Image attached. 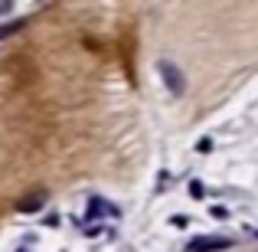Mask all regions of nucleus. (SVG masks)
<instances>
[{"label": "nucleus", "instance_id": "7ed1b4c3", "mask_svg": "<svg viewBox=\"0 0 258 252\" xmlns=\"http://www.w3.org/2000/svg\"><path fill=\"white\" fill-rule=\"evenodd\" d=\"M88 207H92V210H88V216H114V213H118V210H114L111 203H105V200H92Z\"/></svg>", "mask_w": 258, "mask_h": 252}, {"label": "nucleus", "instance_id": "423d86ee", "mask_svg": "<svg viewBox=\"0 0 258 252\" xmlns=\"http://www.w3.org/2000/svg\"><path fill=\"white\" fill-rule=\"evenodd\" d=\"M10 10H13V0H0V17H7Z\"/></svg>", "mask_w": 258, "mask_h": 252}, {"label": "nucleus", "instance_id": "f03ea898", "mask_svg": "<svg viewBox=\"0 0 258 252\" xmlns=\"http://www.w3.org/2000/svg\"><path fill=\"white\" fill-rule=\"evenodd\" d=\"M160 69V76H164V82H167V88H170L173 95H183V88H186V82H183V76H180V69H173V63H160L157 66Z\"/></svg>", "mask_w": 258, "mask_h": 252}, {"label": "nucleus", "instance_id": "39448f33", "mask_svg": "<svg viewBox=\"0 0 258 252\" xmlns=\"http://www.w3.org/2000/svg\"><path fill=\"white\" fill-rule=\"evenodd\" d=\"M43 203H46V193H36L33 200H23V203H20V213H36Z\"/></svg>", "mask_w": 258, "mask_h": 252}, {"label": "nucleus", "instance_id": "f257e3e1", "mask_svg": "<svg viewBox=\"0 0 258 252\" xmlns=\"http://www.w3.org/2000/svg\"><path fill=\"white\" fill-rule=\"evenodd\" d=\"M232 249V239L229 236H203V239H189L186 252H226Z\"/></svg>", "mask_w": 258, "mask_h": 252}, {"label": "nucleus", "instance_id": "20e7f679", "mask_svg": "<svg viewBox=\"0 0 258 252\" xmlns=\"http://www.w3.org/2000/svg\"><path fill=\"white\" fill-rule=\"evenodd\" d=\"M26 26V20H7V23H0V39L4 36H13V33H20Z\"/></svg>", "mask_w": 258, "mask_h": 252}]
</instances>
